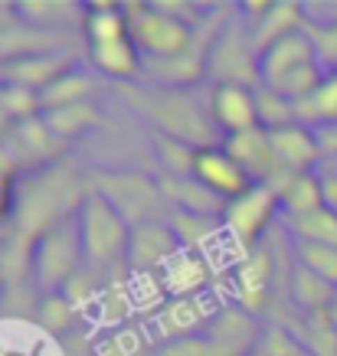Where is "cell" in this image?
Listing matches in <instances>:
<instances>
[{"mask_svg":"<svg viewBox=\"0 0 337 356\" xmlns=\"http://www.w3.org/2000/svg\"><path fill=\"white\" fill-rule=\"evenodd\" d=\"M269 284H272V259L265 252H252L240 268V307L256 314L262 301L269 298Z\"/></svg>","mask_w":337,"mask_h":356,"instance_id":"21","label":"cell"},{"mask_svg":"<svg viewBox=\"0 0 337 356\" xmlns=\"http://www.w3.org/2000/svg\"><path fill=\"white\" fill-rule=\"evenodd\" d=\"M86 259L82 252V236H79L76 219H63L53 229H46L43 236L33 242V268L40 275V284L56 291L65 281H72L79 261Z\"/></svg>","mask_w":337,"mask_h":356,"instance_id":"4","label":"cell"},{"mask_svg":"<svg viewBox=\"0 0 337 356\" xmlns=\"http://www.w3.org/2000/svg\"><path fill=\"white\" fill-rule=\"evenodd\" d=\"M223 147L242 170L249 173L256 184H272L275 177V154H272V138L265 128H252L242 134H229L223 140Z\"/></svg>","mask_w":337,"mask_h":356,"instance_id":"15","label":"cell"},{"mask_svg":"<svg viewBox=\"0 0 337 356\" xmlns=\"http://www.w3.org/2000/svg\"><path fill=\"white\" fill-rule=\"evenodd\" d=\"M282 209L288 216H308L324 206V190H321V177L315 170L311 173H292L285 177L282 184H275Z\"/></svg>","mask_w":337,"mask_h":356,"instance_id":"20","label":"cell"},{"mask_svg":"<svg viewBox=\"0 0 337 356\" xmlns=\"http://www.w3.org/2000/svg\"><path fill=\"white\" fill-rule=\"evenodd\" d=\"M161 190L180 213L213 216V219H223V213H226V203H223L219 196L210 193L207 186L200 184V180H194V177H187V180H171V177H164Z\"/></svg>","mask_w":337,"mask_h":356,"instance_id":"17","label":"cell"},{"mask_svg":"<svg viewBox=\"0 0 337 356\" xmlns=\"http://www.w3.org/2000/svg\"><path fill=\"white\" fill-rule=\"evenodd\" d=\"M128 98L138 105V108L148 115V118L157 124V134H167V138H177L203 151V147H217V124L207 111L196 105L190 92H180V88H148L144 95H131Z\"/></svg>","mask_w":337,"mask_h":356,"instance_id":"1","label":"cell"},{"mask_svg":"<svg viewBox=\"0 0 337 356\" xmlns=\"http://www.w3.org/2000/svg\"><path fill=\"white\" fill-rule=\"evenodd\" d=\"M88 63L95 65L98 72H105V76H111V79H134V76H141L144 56L138 53L134 40L125 36V40L88 46Z\"/></svg>","mask_w":337,"mask_h":356,"instance_id":"16","label":"cell"},{"mask_svg":"<svg viewBox=\"0 0 337 356\" xmlns=\"http://www.w3.org/2000/svg\"><path fill=\"white\" fill-rule=\"evenodd\" d=\"M157 161L164 167V177H171V180H187V177H194V163H196V147L184 144V140L177 138H167V134H157Z\"/></svg>","mask_w":337,"mask_h":356,"instance_id":"28","label":"cell"},{"mask_svg":"<svg viewBox=\"0 0 337 356\" xmlns=\"http://www.w3.org/2000/svg\"><path fill=\"white\" fill-rule=\"evenodd\" d=\"M36 317H40V324H43L46 330L63 334V330H69V327H72V321H76V311H72L69 298H63V294H46L43 304L36 307Z\"/></svg>","mask_w":337,"mask_h":356,"instance_id":"32","label":"cell"},{"mask_svg":"<svg viewBox=\"0 0 337 356\" xmlns=\"http://www.w3.org/2000/svg\"><path fill=\"white\" fill-rule=\"evenodd\" d=\"M161 356H223V350L207 334H194L184 337V340H171Z\"/></svg>","mask_w":337,"mask_h":356,"instance_id":"34","label":"cell"},{"mask_svg":"<svg viewBox=\"0 0 337 356\" xmlns=\"http://www.w3.org/2000/svg\"><path fill=\"white\" fill-rule=\"evenodd\" d=\"M308 36H311V43L318 49V59L321 63H334V69H337V26H324L321 33L308 30Z\"/></svg>","mask_w":337,"mask_h":356,"instance_id":"35","label":"cell"},{"mask_svg":"<svg viewBox=\"0 0 337 356\" xmlns=\"http://www.w3.org/2000/svg\"><path fill=\"white\" fill-rule=\"evenodd\" d=\"M327 321H331V327L337 330V294H334V304H331V311H327Z\"/></svg>","mask_w":337,"mask_h":356,"instance_id":"37","label":"cell"},{"mask_svg":"<svg viewBox=\"0 0 337 356\" xmlns=\"http://www.w3.org/2000/svg\"><path fill=\"white\" fill-rule=\"evenodd\" d=\"M207 72L217 79V86H256L259 82V49L246 46L242 36L229 23H223L219 36L210 46Z\"/></svg>","mask_w":337,"mask_h":356,"instance_id":"7","label":"cell"},{"mask_svg":"<svg viewBox=\"0 0 337 356\" xmlns=\"http://www.w3.org/2000/svg\"><path fill=\"white\" fill-rule=\"evenodd\" d=\"M295 111H298V124L305 128L337 124V72H327L311 95L295 102Z\"/></svg>","mask_w":337,"mask_h":356,"instance_id":"23","label":"cell"},{"mask_svg":"<svg viewBox=\"0 0 337 356\" xmlns=\"http://www.w3.org/2000/svg\"><path fill=\"white\" fill-rule=\"evenodd\" d=\"M321 190H324L327 209H337V177H321Z\"/></svg>","mask_w":337,"mask_h":356,"instance_id":"36","label":"cell"},{"mask_svg":"<svg viewBox=\"0 0 337 356\" xmlns=\"http://www.w3.org/2000/svg\"><path fill=\"white\" fill-rule=\"evenodd\" d=\"M125 13L131 23V40L144 59H177L196 40V23L171 13L161 3H125Z\"/></svg>","mask_w":337,"mask_h":356,"instance_id":"2","label":"cell"},{"mask_svg":"<svg viewBox=\"0 0 337 356\" xmlns=\"http://www.w3.org/2000/svg\"><path fill=\"white\" fill-rule=\"evenodd\" d=\"M301 10H305V7L295 3V0H279V3H272L269 10L262 13V20L252 26V46L262 53V49H269L272 43L298 33L301 30V20H305Z\"/></svg>","mask_w":337,"mask_h":356,"instance_id":"18","label":"cell"},{"mask_svg":"<svg viewBox=\"0 0 337 356\" xmlns=\"http://www.w3.org/2000/svg\"><path fill=\"white\" fill-rule=\"evenodd\" d=\"M210 281V268L200 252H180L161 275V284L167 288V294L177 298H196V291Z\"/></svg>","mask_w":337,"mask_h":356,"instance_id":"19","label":"cell"},{"mask_svg":"<svg viewBox=\"0 0 337 356\" xmlns=\"http://www.w3.org/2000/svg\"><path fill=\"white\" fill-rule=\"evenodd\" d=\"M295 259L301 268L318 275L321 281L337 288V248L334 245H315V242H295Z\"/></svg>","mask_w":337,"mask_h":356,"instance_id":"29","label":"cell"},{"mask_svg":"<svg viewBox=\"0 0 337 356\" xmlns=\"http://www.w3.org/2000/svg\"><path fill=\"white\" fill-rule=\"evenodd\" d=\"M194 180H200V184L207 186L213 196H219L223 203H233V200H240L242 193H249L252 186H256V180H252L249 173H246L240 163L229 157L223 144L196 151Z\"/></svg>","mask_w":337,"mask_h":356,"instance_id":"8","label":"cell"},{"mask_svg":"<svg viewBox=\"0 0 337 356\" xmlns=\"http://www.w3.org/2000/svg\"><path fill=\"white\" fill-rule=\"evenodd\" d=\"M311 63H321V59H318V49L311 43L308 30H298L292 36H285V40H279V43H272L269 49L259 53L262 88H275L279 82H285L288 76H295L298 69H305Z\"/></svg>","mask_w":337,"mask_h":356,"instance_id":"10","label":"cell"},{"mask_svg":"<svg viewBox=\"0 0 337 356\" xmlns=\"http://www.w3.org/2000/svg\"><path fill=\"white\" fill-rule=\"evenodd\" d=\"M256 98H259V124L265 131H279V128H288V124H298L295 102L275 95V92H269V88L256 92Z\"/></svg>","mask_w":337,"mask_h":356,"instance_id":"31","label":"cell"},{"mask_svg":"<svg viewBox=\"0 0 337 356\" xmlns=\"http://www.w3.org/2000/svg\"><path fill=\"white\" fill-rule=\"evenodd\" d=\"M207 337L223 350V356H249L262 340L256 317L242 307H223L217 317H210Z\"/></svg>","mask_w":337,"mask_h":356,"instance_id":"13","label":"cell"},{"mask_svg":"<svg viewBox=\"0 0 337 356\" xmlns=\"http://www.w3.org/2000/svg\"><path fill=\"white\" fill-rule=\"evenodd\" d=\"M279 209H282L279 190L269 184H256L249 193H242L240 200L226 203L223 229H226V236L233 238L246 255H252L256 245H259V238L265 236V229L272 226V219Z\"/></svg>","mask_w":337,"mask_h":356,"instance_id":"6","label":"cell"},{"mask_svg":"<svg viewBox=\"0 0 337 356\" xmlns=\"http://www.w3.org/2000/svg\"><path fill=\"white\" fill-rule=\"evenodd\" d=\"M46 124H49V131H53L56 138H76V134H82L86 128H92L98 121L95 108L92 105H69V108H56V111H46Z\"/></svg>","mask_w":337,"mask_h":356,"instance_id":"30","label":"cell"},{"mask_svg":"<svg viewBox=\"0 0 337 356\" xmlns=\"http://www.w3.org/2000/svg\"><path fill=\"white\" fill-rule=\"evenodd\" d=\"M334 294H337L334 284H327V281H321L308 268L295 265V271H292V301L298 304L308 317H324V314L331 311V304H334Z\"/></svg>","mask_w":337,"mask_h":356,"instance_id":"22","label":"cell"},{"mask_svg":"<svg viewBox=\"0 0 337 356\" xmlns=\"http://www.w3.org/2000/svg\"><path fill=\"white\" fill-rule=\"evenodd\" d=\"M288 232L295 242H315V245L337 248V209H315L308 216H288Z\"/></svg>","mask_w":337,"mask_h":356,"instance_id":"24","label":"cell"},{"mask_svg":"<svg viewBox=\"0 0 337 356\" xmlns=\"http://www.w3.org/2000/svg\"><path fill=\"white\" fill-rule=\"evenodd\" d=\"M184 248L177 242L167 222H148V226H131V242H128V265L131 271H154L167 268L171 261L180 255Z\"/></svg>","mask_w":337,"mask_h":356,"instance_id":"12","label":"cell"},{"mask_svg":"<svg viewBox=\"0 0 337 356\" xmlns=\"http://www.w3.org/2000/svg\"><path fill=\"white\" fill-rule=\"evenodd\" d=\"M98 190L131 226L164 222V190L141 173H98Z\"/></svg>","mask_w":337,"mask_h":356,"instance_id":"5","label":"cell"},{"mask_svg":"<svg viewBox=\"0 0 337 356\" xmlns=\"http://www.w3.org/2000/svg\"><path fill=\"white\" fill-rule=\"evenodd\" d=\"M207 314L200 311V301L196 298H177V301L167 304V311L161 314V330L171 340H184V337H194L196 327H207Z\"/></svg>","mask_w":337,"mask_h":356,"instance_id":"27","label":"cell"},{"mask_svg":"<svg viewBox=\"0 0 337 356\" xmlns=\"http://www.w3.org/2000/svg\"><path fill=\"white\" fill-rule=\"evenodd\" d=\"M210 118L223 134H242V131L262 128L259 124V98L249 86H217L210 95Z\"/></svg>","mask_w":337,"mask_h":356,"instance_id":"11","label":"cell"},{"mask_svg":"<svg viewBox=\"0 0 337 356\" xmlns=\"http://www.w3.org/2000/svg\"><path fill=\"white\" fill-rule=\"evenodd\" d=\"M0 79L7 86H20V88H30V92H43L49 88L59 76H65L76 59L69 53H43V56H26V59H13V63H0Z\"/></svg>","mask_w":337,"mask_h":356,"instance_id":"14","label":"cell"},{"mask_svg":"<svg viewBox=\"0 0 337 356\" xmlns=\"http://www.w3.org/2000/svg\"><path fill=\"white\" fill-rule=\"evenodd\" d=\"M17 170H20V163L13 161L10 154L3 151V144H0V226L17 209Z\"/></svg>","mask_w":337,"mask_h":356,"instance_id":"33","label":"cell"},{"mask_svg":"<svg viewBox=\"0 0 337 356\" xmlns=\"http://www.w3.org/2000/svg\"><path fill=\"white\" fill-rule=\"evenodd\" d=\"M167 226H171V232L177 236V242H180L184 252H200L203 242H207L210 236H217L219 229H223V219L194 216V213H180V209H174L171 219H167Z\"/></svg>","mask_w":337,"mask_h":356,"instance_id":"26","label":"cell"},{"mask_svg":"<svg viewBox=\"0 0 337 356\" xmlns=\"http://www.w3.org/2000/svg\"><path fill=\"white\" fill-rule=\"evenodd\" d=\"M79 236H82V252L92 265H109V261L128 259L131 222L102 193H88L79 203Z\"/></svg>","mask_w":337,"mask_h":356,"instance_id":"3","label":"cell"},{"mask_svg":"<svg viewBox=\"0 0 337 356\" xmlns=\"http://www.w3.org/2000/svg\"><path fill=\"white\" fill-rule=\"evenodd\" d=\"M92 79L86 72H79V69H69L65 76H59L49 88L40 92V108L46 111H56V108H69V105H82L92 92Z\"/></svg>","mask_w":337,"mask_h":356,"instance_id":"25","label":"cell"},{"mask_svg":"<svg viewBox=\"0 0 337 356\" xmlns=\"http://www.w3.org/2000/svg\"><path fill=\"white\" fill-rule=\"evenodd\" d=\"M272 138V154H275V177L272 184H282L292 173H311L318 157H321V144H318L315 131L305 124H288V128L269 131Z\"/></svg>","mask_w":337,"mask_h":356,"instance_id":"9","label":"cell"}]
</instances>
